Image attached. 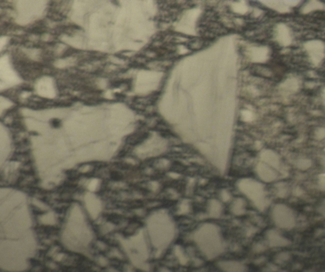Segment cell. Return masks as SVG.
Returning <instances> with one entry per match:
<instances>
[{
	"mask_svg": "<svg viewBox=\"0 0 325 272\" xmlns=\"http://www.w3.org/2000/svg\"><path fill=\"white\" fill-rule=\"evenodd\" d=\"M111 179L114 181H120L123 179V175L119 172L112 171L110 174Z\"/></svg>",
	"mask_w": 325,
	"mask_h": 272,
	"instance_id": "obj_1",
	"label": "cell"
},
{
	"mask_svg": "<svg viewBox=\"0 0 325 272\" xmlns=\"http://www.w3.org/2000/svg\"><path fill=\"white\" fill-rule=\"evenodd\" d=\"M30 263H31L34 266H36L40 265V262L38 260H36V259H30Z\"/></svg>",
	"mask_w": 325,
	"mask_h": 272,
	"instance_id": "obj_2",
	"label": "cell"
},
{
	"mask_svg": "<svg viewBox=\"0 0 325 272\" xmlns=\"http://www.w3.org/2000/svg\"><path fill=\"white\" fill-rule=\"evenodd\" d=\"M52 124H53V125H54V127H56L59 126V124H60V123H59V121L58 120H54V121L53 122Z\"/></svg>",
	"mask_w": 325,
	"mask_h": 272,
	"instance_id": "obj_3",
	"label": "cell"
}]
</instances>
